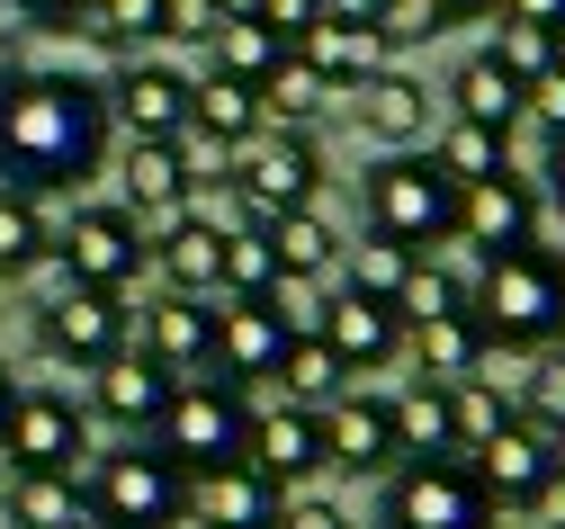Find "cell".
<instances>
[{
  "label": "cell",
  "instance_id": "cell-54",
  "mask_svg": "<svg viewBox=\"0 0 565 529\" xmlns=\"http://www.w3.org/2000/svg\"><path fill=\"white\" fill-rule=\"evenodd\" d=\"M216 19H260V0H216Z\"/></svg>",
  "mask_w": 565,
  "mask_h": 529
},
{
  "label": "cell",
  "instance_id": "cell-55",
  "mask_svg": "<svg viewBox=\"0 0 565 529\" xmlns=\"http://www.w3.org/2000/svg\"><path fill=\"white\" fill-rule=\"evenodd\" d=\"M10 404H19V377H10V368H0V422H10Z\"/></svg>",
  "mask_w": 565,
  "mask_h": 529
},
{
  "label": "cell",
  "instance_id": "cell-43",
  "mask_svg": "<svg viewBox=\"0 0 565 529\" xmlns=\"http://www.w3.org/2000/svg\"><path fill=\"white\" fill-rule=\"evenodd\" d=\"M493 63H503L512 82H539V72L556 63V28H530V19H503V28H493Z\"/></svg>",
  "mask_w": 565,
  "mask_h": 529
},
{
  "label": "cell",
  "instance_id": "cell-49",
  "mask_svg": "<svg viewBox=\"0 0 565 529\" xmlns=\"http://www.w3.org/2000/svg\"><path fill=\"white\" fill-rule=\"evenodd\" d=\"M503 19H530V28H565V0H493Z\"/></svg>",
  "mask_w": 565,
  "mask_h": 529
},
{
  "label": "cell",
  "instance_id": "cell-8",
  "mask_svg": "<svg viewBox=\"0 0 565 529\" xmlns=\"http://www.w3.org/2000/svg\"><path fill=\"white\" fill-rule=\"evenodd\" d=\"M0 458H10L19 476H73V458H90L82 404L54 395V387H19L10 422H0Z\"/></svg>",
  "mask_w": 565,
  "mask_h": 529
},
{
  "label": "cell",
  "instance_id": "cell-10",
  "mask_svg": "<svg viewBox=\"0 0 565 529\" xmlns=\"http://www.w3.org/2000/svg\"><path fill=\"white\" fill-rule=\"evenodd\" d=\"M145 261H153V243H145V224L126 207H82L63 252H54V269L73 287H117V296H126V278H145Z\"/></svg>",
  "mask_w": 565,
  "mask_h": 529
},
{
  "label": "cell",
  "instance_id": "cell-22",
  "mask_svg": "<svg viewBox=\"0 0 565 529\" xmlns=\"http://www.w3.org/2000/svg\"><path fill=\"white\" fill-rule=\"evenodd\" d=\"M189 520L198 529H269L278 520V485L252 476L243 458L234 467H206V476H189Z\"/></svg>",
  "mask_w": 565,
  "mask_h": 529
},
{
  "label": "cell",
  "instance_id": "cell-36",
  "mask_svg": "<svg viewBox=\"0 0 565 529\" xmlns=\"http://www.w3.org/2000/svg\"><path fill=\"white\" fill-rule=\"evenodd\" d=\"M269 278H278L269 234H260V224H234V234H225V261H216V296H269Z\"/></svg>",
  "mask_w": 565,
  "mask_h": 529
},
{
  "label": "cell",
  "instance_id": "cell-20",
  "mask_svg": "<svg viewBox=\"0 0 565 529\" xmlns=\"http://www.w3.org/2000/svg\"><path fill=\"white\" fill-rule=\"evenodd\" d=\"M99 99H108V126H126V135H180L189 126V82L162 63H126Z\"/></svg>",
  "mask_w": 565,
  "mask_h": 529
},
{
  "label": "cell",
  "instance_id": "cell-33",
  "mask_svg": "<svg viewBox=\"0 0 565 529\" xmlns=\"http://www.w3.org/2000/svg\"><path fill=\"white\" fill-rule=\"evenodd\" d=\"M323 91H332L323 72H315L306 54H288V63H278L269 82H260V117H269V126H297V135H306V126L323 117Z\"/></svg>",
  "mask_w": 565,
  "mask_h": 529
},
{
  "label": "cell",
  "instance_id": "cell-50",
  "mask_svg": "<svg viewBox=\"0 0 565 529\" xmlns=\"http://www.w3.org/2000/svg\"><path fill=\"white\" fill-rule=\"evenodd\" d=\"M530 511H539V520H547V529H565V467H556V476H547V485H539V494H530Z\"/></svg>",
  "mask_w": 565,
  "mask_h": 529
},
{
  "label": "cell",
  "instance_id": "cell-38",
  "mask_svg": "<svg viewBox=\"0 0 565 529\" xmlns=\"http://www.w3.org/2000/svg\"><path fill=\"white\" fill-rule=\"evenodd\" d=\"M260 306L278 315V332H288V341H323V306H332V296H323V278H297V269H278Z\"/></svg>",
  "mask_w": 565,
  "mask_h": 529
},
{
  "label": "cell",
  "instance_id": "cell-13",
  "mask_svg": "<svg viewBox=\"0 0 565 529\" xmlns=\"http://www.w3.org/2000/svg\"><path fill=\"white\" fill-rule=\"evenodd\" d=\"M243 467L269 476L278 494L323 476V413L315 404H278V413H252V440H243Z\"/></svg>",
  "mask_w": 565,
  "mask_h": 529
},
{
  "label": "cell",
  "instance_id": "cell-41",
  "mask_svg": "<svg viewBox=\"0 0 565 529\" xmlns=\"http://www.w3.org/2000/svg\"><path fill=\"white\" fill-rule=\"evenodd\" d=\"M82 36L90 45H145V36H162V0H90Z\"/></svg>",
  "mask_w": 565,
  "mask_h": 529
},
{
  "label": "cell",
  "instance_id": "cell-25",
  "mask_svg": "<svg viewBox=\"0 0 565 529\" xmlns=\"http://www.w3.org/2000/svg\"><path fill=\"white\" fill-rule=\"evenodd\" d=\"M153 261H162L171 296H216V261H225V234H216L206 215H180V224H162V234H153Z\"/></svg>",
  "mask_w": 565,
  "mask_h": 529
},
{
  "label": "cell",
  "instance_id": "cell-48",
  "mask_svg": "<svg viewBox=\"0 0 565 529\" xmlns=\"http://www.w3.org/2000/svg\"><path fill=\"white\" fill-rule=\"evenodd\" d=\"M269 529H350V520H341L332 502H306V494H297V502H278V520H269Z\"/></svg>",
  "mask_w": 565,
  "mask_h": 529
},
{
  "label": "cell",
  "instance_id": "cell-53",
  "mask_svg": "<svg viewBox=\"0 0 565 529\" xmlns=\"http://www.w3.org/2000/svg\"><path fill=\"white\" fill-rule=\"evenodd\" d=\"M547 189H556V207H565V135H547Z\"/></svg>",
  "mask_w": 565,
  "mask_h": 529
},
{
  "label": "cell",
  "instance_id": "cell-57",
  "mask_svg": "<svg viewBox=\"0 0 565 529\" xmlns=\"http://www.w3.org/2000/svg\"><path fill=\"white\" fill-rule=\"evenodd\" d=\"M547 350H556V359H565V332H556V341H547Z\"/></svg>",
  "mask_w": 565,
  "mask_h": 529
},
{
  "label": "cell",
  "instance_id": "cell-7",
  "mask_svg": "<svg viewBox=\"0 0 565 529\" xmlns=\"http://www.w3.org/2000/svg\"><path fill=\"white\" fill-rule=\"evenodd\" d=\"M234 198H243V215L252 224H269V215H297V207H315V180H323V162H315V144L297 135V126H260L252 144H234Z\"/></svg>",
  "mask_w": 565,
  "mask_h": 529
},
{
  "label": "cell",
  "instance_id": "cell-19",
  "mask_svg": "<svg viewBox=\"0 0 565 529\" xmlns=\"http://www.w3.org/2000/svg\"><path fill=\"white\" fill-rule=\"evenodd\" d=\"M323 341H332V359L350 368V377H369V368H386L395 350H404V315L386 306V296H332L323 306Z\"/></svg>",
  "mask_w": 565,
  "mask_h": 529
},
{
  "label": "cell",
  "instance_id": "cell-52",
  "mask_svg": "<svg viewBox=\"0 0 565 529\" xmlns=\"http://www.w3.org/2000/svg\"><path fill=\"white\" fill-rule=\"evenodd\" d=\"M19 10H36V19H82L90 0H19Z\"/></svg>",
  "mask_w": 565,
  "mask_h": 529
},
{
  "label": "cell",
  "instance_id": "cell-32",
  "mask_svg": "<svg viewBox=\"0 0 565 529\" xmlns=\"http://www.w3.org/2000/svg\"><path fill=\"white\" fill-rule=\"evenodd\" d=\"M288 54H297V45L278 36V28H260V19H225V28H216V72H234V82H252V91H260Z\"/></svg>",
  "mask_w": 565,
  "mask_h": 529
},
{
  "label": "cell",
  "instance_id": "cell-51",
  "mask_svg": "<svg viewBox=\"0 0 565 529\" xmlns=\"http://www.w3.org/2000/svg\"><path fill=\"white\" fill-rule=\"evenodd\" d=\"M431 10H440V28H467V19H484V10H493V0H431Z\"/></svg>",
  "mask_w": 565,
  "mask_h": 529
},
{
  "label": "cell",
  "instance_id": "cell-40",
  "mask_svg": "<svg viewBox=\"0 0 565 529\" xmlns=\"http://www.w3.org/2000/svg\"><path fill=\"white\" fill-rule=\"evenodd\" d=\"M413 261H422V252H404V243H386V234L350 243V296H386V306H395V287L413 278Z\"/></svg>",
  "mask_w": 565,
  "mask_h": 529
},
{
  "label": "cell",
  "instance_id": "cell-28",
  "mask_svg": "<svg viewBox=\"0 0 565 529\" xmlns=\"http://www.w3.org/2000/svg\"><path fill=\"white\" fill-rule=\"evenodd\" d=\"M449 99H458V117H467V126H493V135H512V126H521V82H512V72L493 63V54L458 63Z\"/></svg>",
  "mask_w": 565,
  "mask_h": 529
},
{
  "label": "cell",
  "instance_id": "cell-26",
  "mask_svg": "<svg viewBox=\"0 0 565 529\" xmlns=\"http://www.w3.org/2000/svg\"><path fill=\"white\" fill-rule=\"evenodd\" d=\"M189 126L216 135L225 154H234V144H252L269 117H260V91H252V82H234V72H206V82H189Z\"/></svg>",
  "mask_w": 565,
  "mask_h": 529
},
{
  "label": "cell",
  "instance_id": "cell-15",
  "mask_svg": "<svg viewBox=\"0 0 565 529\" xmlns=\"http://www.w3.org/2000/svg\"><path fill=\"white\" fill-rule=\"evenodd\" d=\"M530 234H539V189H530L521 171H493V180L458 189V243L512 252V243H530Z\"/></svg>",
  "mask_w": 565,
  "mask_h": 529
},
{
  "label": "cell",
  "instance_id": "cell-27",
  "mask_svg": "<svg viewBox=\"0 0 565 529\" xmlns=\"http://www.w3.org/2000/svg\"><path fill=\"white\" fill-rule=\"evenodd\" d=\"M395 422V467L404 458H458V431H449V387H404L386 404Z\"/></svg>",
  "mask_w": 565,
  "mask_h": 529
},
{
  "label": "cell",
  "instance_id": "cell-56",
  "mask_svg": "<svg viewBox=\"0 0 565 529\" xmlns=\"http://www.w3.org/2000/svg\"><path fill=\"white\" fill-rule=\"evenodd\" d=\"M341 10H369V19H377V10H386V0H341Z\"/></svg>",
  "mask_w": 565,
  "mask_h": 529
},
{
  "label": "cell",
  "instance_id": "cell-24",
  "mask_svg": "<svg viewBox=\"0 0 565 529\" xmlns=\"http://www.w3.org/2000/svg\"><path fill=\"white\" fill-rule=\"evenodd\" d=\"M360 126L377 135V144H395V154H404V144H422V135H431V91H422L413 82V72H369V82H360Z\"/></svg>",
  "mask_w": 565,
  "mask_h": 529
},
{
  "label": "cell",
  "instance_id": "cell-29",
  "mask_svg": "<svg viewBox=\"0 0 565 529\" xmlns=\"http://www.w3.org/2000/svg\"><path fill=\"white\" fill-rule=\"evenodd\" d=\"M431 162L449 171V189H476V180H493V171H512V135L449 117V126H440V144H431Z\"/></svg>",
  "mask_w": 565,
  "mask_h": 529
},
{
  "label": "cell",
  "instance_id": "cell-35",
  "mask_svg": "<svg viewBox=\"0 0 565 529\" xmlns=\"http://www.w3.org/2000/svg\"><path fill=\"white\" fill-rule=\"evenodd\" d=\"M278 377H288V404H332V395H350V368L332 359V341H288V359H278Z\"/></svg>",
  "mask_w": 565,
  "mask_h": 529
},
{
  "label": "cell",
  "instance_id": "cell-16",
  "mask_svg": "<svg viewBox=\"0 0 565 529\" xmlns=\"http://www.w3.org/2000/svg\"><path fill=\"white\" fill-rule=\"evenodd\" d=\"M278 359H288L278 315L260 306V296H234V306L216 315V350H206V368H225V387H269Z\"/></svg>",
  "mask_w": 565,
  "mask_h": 529
},
{
  "label": "cell",
  "instance_id": "cell-47",
  "mask_svg": "<svg viewBox=\"0 0 565 529\" xmlns=\"http://www.w3.org/2000/svg\"><path fill=\"white\" fill-rule=\"evenodd\" d=\"M323 10H332V0H260V28H278V36L297 45V36H306V28L323 19Z\"/></svg>",
  "mask_w": 565,
  "mask_h": 529
},
{
  "label": "cell",
  "instance_id": "cell-34",
  "mask_svg": "<svg viewBox=\"0 0 565 529\" xmlns=\"http://www.w3.org/2000/svg\"><path fill=\"white\" fill-rule=\"evenodd\" d=\"M512 413L539 422L547 440L565 431V359H556V350H530V359H521V377H512Z\"/></svg>",
  "mask_w": 565,
  "mask_h": 529
},
{
  "label": "cell",
  "instance_id": "cell-31",
  "mask_svg": "<svg viewBox=\"0 0 565 529\" xmlns=\"http://www.w3.org/2000/svg\"><path fill=\"white\" fill-rule=\"evenodd\" d=\"M269 234V252H278V269H297V278H323L332 261H341V234L315 215V207H297V215H269L260 224Z\"/></svg>",
  "mask_w": 565,
  "mask_h": 529
},
{
  "label": "cell",
  "instance_id": "cell-46",
  "mask_svg": "<svg viewBox=\"0 0 565 529\" xmlns=\"http://www.w3.org/2000/svg\"><path fill=\"white\" fill-rule=\"evenodd\" d=\"M377 28H386V45H404V36H440V10H431V0H386Z\"/></svg>",
  "mask_w": 565,
  "mask_h": 529
},
{
  "label": "cell",
  "instance_id": "cell-39",
  "mask_svg": "<svg viewBox=\"0 0 565 529\" xmlns=\"http://www.w3.org/2000/svg\"><path fill=\"white\" fill-rule=\"evenodd\" d=\"M36 261H45V215H36V198L0 189V278H19V269H36Z\"/></svg>",
  "mask_w": 565,
  "mask_h": 529
},
{
  "label": "cell",
  "instance_id": "cell-23",
  "mask_svg": "<svg viewBox=\"0 0 565 529\" xmlns=\"http://www.w3.org/2000/svg\"><path fill=\"white\" fill-rule=\"evenodd\" d=\"M404 341H413V359H422V387H458V377H476V368L493 359V341L476 332L467 306H458V315H431V324H404Z\"/></svg>",
  "mask_w": 565,
  "mask_h": 529
},
{
  "label": "cell",
  "instance_id": "cell-37",
  "mask_svg": "<svg viewBox=\"0 0 565 529\" xmlns=\"http://www.w3.org/2000/svg\"><path fill=\"white\" fill-rule=\"evenodd\" d=\"M503 422H512V395L493 387V377H458V387H449V431H458V458H467L476 440H493Z\"/></svg>",
  "mask_w": 565,
  "mask_h": 529
},
{
  "label": "cell",
  "instance_id": "cell-21",
  "mask_svg": "<svg viewBox=\"0 0 565 529\" xmlns=\"http://www.w3.org/2000/svg\"><path fill=\"white\" fill-rule=\"evenodd\" d=\"M135 350L153 368H171V377L206 368V350H216V306H206V296H162V306H145V324H135Z\"/></svg>",
  "mask_w": 565,
  "mask_h": 529
},
{
  "label": "cell",
  "instance_id": "cell-58",
  "mask_svg": "<svg viewBox=\"0 0 565 529\" xmlns=\"http://www.w3.org/2000/svg\"><path fill=\"white\" fill-rule=\"evenodd\" d=\"M350 529H360V520H350Z\"/></svg>",
  "mask_w": 565,
  "mask_h": 529
},
{
  "label": "cell",
  "instance_id": "cell-12",
  "mask_svg": "<svg viewBox=\"0 0 565 529\" xmlns=\"http://www.w3.org/2000/svg\"><path fill=\"white\" fill-rule=\"evenodd\" d=\"M117 189H126V215L145 224V243L162 224L189 215V171H180V135H135L126 162H117Z\"/></svg>",
  "mask_w": 565,
  "mask_h": 529
},
{
  "label": "cell",
  "instance_id": "cell-1",
  "mask_svg": "<svg viewBox=\"0 0 565 529\" xmlns=\"http://www.w3.org/2000/svg\"><path fill=\"white\" fill-rule=\"evenodd\" d=\"M108 162V99L73 72H0V189L54 198Z\"/></svg>",
  "mask_w": 565,
  "mask_h": 529
},
{
  "label": "cell",
  "instance_id": "cell-5",
  "mask_svg": "<svg viewBox=\"0 0 565 529\" xmlns=\"http://www.w3.org/2000/svg\"><path fill=\"white\" fill-rule=\"evenodd\" d=\"M243 440H252V413H243V395L225 387V377H216V387H171V404H162V422H153V448H162L180 476L234 467Z\"/></svg>",
  "mask_w": 565,
  "mask_h": 529
},
{
  "label": "cell",
  "instance_id": "cell-17",
  "mask_svg": "<svg viewBox=\"0 0 565 529\" xmlns=\"http://www.w3.org/2000/svg\"><path fill=\"white\" fill-rule=\"evenodd\" d=\"M171 387H180V377H171V368H153L135 341H126L117 359H99V368H90V404H99L117 431H153V422H162V404H171Z\"/></svg>",
  "mask_w": 565,
  "mask_h": 529
},
{
  "label": "cell",
  "instance_id": "cell-2",
  "mask_svg": "<svg viewBox=\"0 0 565 529\" xmlns=\"http://www.w3.org/2000/svg\"><path fill=\"white\" fill-rule=\"evenodd\" d=\"M467 315L493 350H547L565 332V252H547V243L484 252V269L467 287Z\"/></svg>",
  "mask_w": 565,
  "mask_h": 529
},
{
  "label": "cell",
  "instance_id": "cell-6",
  "mask_svg": "<svg viewBox=\"0 0 565 529\" xmlns=\"http://www.w3.org/2000/svg\"><path fill=\"white\" fill-rule=\"evenodd\" d=\"M493 494L476 485L467 458H404L386 485V520L377 529H493Z\"/></svg>",
  "mask_w": 565,
  "mask_h": 529
},
{
  "label": "cell",
  "instance_id": "cell-45",
  "mask_svg": "<svg viewBox=\"0 0 565 529\" xmlns=\"http://www.w3.org/2000/svg\"><path fill=\"white\" fill-rule=\"evenodd\" d=\"M521 117H539L547 135H565V63H547L539 82H521Z\"/></svg>",
  "mask_w": 565,
  "mask_h": 529
},
{
  "label": "cell",
  "instance_id": "cell-44",
  "mask_svg": "<svg viewBox=\"0 0 565 529\" xmlns=\"http://www.w3.org/2000/svg\"><path fill=\"white\" fill-rule=\"evenodd\" d=\"M216 0H162V36H180V45H216Z\"/></svg>",
  "mask_w": 565,
  "mask_h": 529
},
{
  "label": "cell",
  "instance_id": "cell-14",
  "mask_svg": "<svg viewBox=\"0 0 565 529\" xmlns=\"http://www.w3.org/2000/svg\"><path fill=\"white\" fill-rule=\"evenodd\" d=\"M297 54L323 72L332 91H360L369 72H386V54H395V45H386V28H377L369 10H341V0H332V10H323V19L297 36Z\"/></svg>",
  "mask_w": 565,
  "mask_h": 529
},
{
  "label": "cell",
  "instance_id": "cell-30",
  "mask_svg": "<svg viewBox=\"0 0 565 529\" xmlns=\"http://www.w3.org/2000/svg\"><path fill=\"white\" fill-rule=\"evenodd\" d=\"M82 520H90L82 476H19L10 485V529H82Z\"/></svg>",
  "mask_w": 565,
  "mask_h": 529
},
{
  "label": "cell",
  "instance_id": "cell-9",
  "mask_svg": "<svg viewBox=\"0 0 565 529\" xmlns=\"http://www.w3.org/2000/svg\"><path fill=\"white\" fill-rule=\"evenodd\" d=\"M36 341H45L54 368H99V359H117L135 341V315H126L117 287H63L36 315Z\"/></svg>",
  "mask_w": 565,
  "mask_h": 529
},
{
  "label": "cell",
  "instance_id": "cell-18",
  "mask_svg": "<svg viewBox=\"0 0 565 529\" xmlns=\"http://www.w3.org/2000/svg\"><path fill=\"white\" fill-rule=\"evenodd\" d=\"M323 467H350V476H386L395 467V422L377 395H332L323 404Z\"/></svg>",
  "mask_w": 565,
  "mask_h": 529
},
{
  "label": "cell",
  "instance_id": "cell-3",
  "mask_svg": "<svg viewBox=\"0 0 565 529\" xmlns=\"http://www.w3.org/2000/svg\"><path fill=\"white\" fill-rule=\"evenodd\" d=\"M369 234L404 243V252H431L458 234V189L431 154H395L369 171Z\"/></svg>",
  "mask_w": 565,
  "mask_h": 529
},
{
  "label": "cell",
  "instance_id": "cell-42",
  "mask_svg": "<svg viewBox=\"0 0 565 529\" xmlns=\"http://www.w3.org/2000/svg\"><path fill=\"white\" fill-rule=\"evenodd\" d=\"M458 306H467V287L449 269H431V261H413V278L395 287V315L404 324H431V315H458Z\"/></svg>",
  "mask_w": 565,
  "mask_h": 529
},
{
  "label": "cell",
  "instance_id": "cell-11",
  "mask_svg": "<svg viewBox=\"0 0 565 529\" xmlns=\"http://www.w3.org/2000/svg\"><path fill=\"white\" fill-rule=\"evenodd\" d=\"M467 467H476V485L493 494V511H530V494L556 476V440L539 431V422H503V431H493V440H476L467 448Z\"/></svg>",
  "mask_w": 565,
  "mask_h": 529
},
{
  "label": "cell",
  "instance_id": "cell-4",
  "mask_svg": "<svg viewBox=\"0 0 565 529\" xmlns=\"http://www.w3.org/2000/svg\"><path fill=\"white\" fill-rule=\"evenodd\" d=\"M82 494H90V520L99 529H180L189 520V476L162 458V448H145V440L108 448Z\"/></svg>",
  "mask_w": 565,
  "mask_h": 529
}]
</instances>
